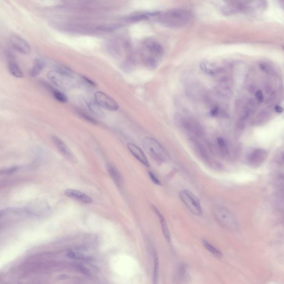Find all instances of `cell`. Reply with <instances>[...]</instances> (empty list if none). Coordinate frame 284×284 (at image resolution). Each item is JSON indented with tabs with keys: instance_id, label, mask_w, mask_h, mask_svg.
<instances>
[{
	"instance_id": "26",
	"label": "cell",
	"mask_w": 284,
	"mask_h": 284,
	"mask_svg": "<svg viewBox=\"0 0 284 284\" xmlns=\"http://www.w3.org/2000/svg\"><path fill=\"white\" fill-rule=\"evenodd\" d=\"M148 16L147 14L146 13H141V14H138L136 15H133L130 17H128V20L130 21H142V20H145L146 19H148Z\"/></svg>"
},
{
	"instance_id": "4",
	"label": "cell",
	"mask_w": 284,
	"mask_h": 284,
	"mask_svg": "<svg viewBox=\"0 0 284 284\" xmlns=\"http://www.w3.org/2000/svg\"><path fill=\"white\" fill-rule=\"evenodd\" d=\"M144 62L149 67L158 66L159 59L163 54L162 46L154 39H148L144 42Z\"/></svg>"
},
{
	"instance_id": "19",
	"label": "cell",
	"mask_w": 284,
	"mask_h": 284,
	"mask_svg": "<svg viewBox=\"0 0 284 284\" xmlns=\"http://www.w3.org/2000/svg\"><path fill=\"white\" fill-rule=\"evenodd\" d=\"M187 269L186 265L184 264H180L176 268L174 276V280L178 284L183 282L185 279L187 274Z\"/></svg>"
},
{
	"instance_id": "21",
	"label": "cell",
	"mask_w": 284,
	"mask_h": 284,
	"mask_svg": "<svg viewBox=\"0 0 284 284\" xmlns=\"http://www.w3.org/2000/svg\"><path fill=\"white\" fill-rule=\"evenodd\" d=\"M159 261L157 255L154 253V269H153V284H158L159 280Z\"/></svg>"
},
{
	"instance_id": "11",
	"label": "cell",
	"mask_w": 284,
	"mask_h": 284,
	"mask_svg": "<svg viewBox=\"0 0 284 284\" xmlns=\"http://www.w3.org/2000/svg\"><path fill=\"white\" fill-rule=\"evenodd\" d=\"M51 139L56 147L59 150V152L66 158L73 163H75L77 161L73 153L71 151L70 148L61 138L56 136H52Z\"/></svg>"
},
{
	"instance_id": "14",
	"label": "cell",
	"mask_w": 284,
	"mask_h": 284,
	"mask_svg": "<svg viewBox=\"0 0 284 284\" xmlns=\"http://www.w3.org/2000/svg\"><path fill=\"white\" fill-rule=\"evenodd\" d=\"M189 144L195 153L199 157H200V158L204 160L209 159L206 149L198 140L195 139V138H191L189 140Z\"/></svg>"
},
{
	"instance_id": "30",
	"label": "cell",
	"mask_w": 284,
	"mask_h": 284,
	"mask_svg": "<svg viewBox=\"0 0 284 284\" xmlns=\"http://www.w3.org/2000/svg\"><path fill=\"white\" fill-rule=\"evenodd\" d=\"M148 174H149V176L151 179V180L153 182V183H154L156 185H159L160 184L159 180V179L156 178V176L154 175V173H153L151 171H149Z\"/></svg>"
},
{
	"instance_id": "13",
	"label": "cell",
	"mask_w": 284,
	"mask_h": 284,
	"mask_svg": "<svg viewBox=\"0 0 284 284\" xmlns=\"http://www.w3.org/2000/svg\"><path fill=\"white\" fill-rule=\"evenodd\" d=\"M129 151L136 159L138 160L140 163L143 164L145 167H149L150 164L148 162V159L143 151L136 144L129 143L127 144Z\"/></svg>"
},
{
	"instance_id": "9",
	"label": "cell",
	"mask_w": 284,
	"mask_h": 284,
	"mask_svg": "<svg viewBox=\"0 0 284 284\" xmlns=\"http://www.w3.org/2000/svg\"><path fill=\"white\" fill-rule=\"evenodd\" d=\"M9 42L12 47L21 54L29 55L31 53V47L30 44L19 36H11L9 38Z\"/></svg>"
},
{
	"instance_id": "7",
	"label": "cell",
	"mask_w": 284,
	"mask_h": 284,
	"mask_svg": "<svg viewBox=\"0 0 284 284\" xmlns=\"http://www.w3.org/2000/svg\"><path fill=\"white\" fill-rule=\"evenodd\" d=\"M94 101L101 108L110 111H116L119 108V105L112 98L102 92L98 91L94 95Z\"/></svg>"
},
{
	"instance_id": "31",
	"label": "cell",
	"mask_w": 284,
	"mask_h": 284,
	"mask_svg": "<svg viewBox=\"0 0 284 284\" xmlns=\"http://www.w3.org/2000/svg\"><path fill=\"white\" fill-rule=\"evenodd\" d=\"M255 97L257 98V101L261 103V102L263 101L264 96H263V94H262L260 90H257L256 93H255Z\"/></svg>"
},
{
	"instance_id": "25",
	"label": "cell",
	"mask_w": 284,
	"mask_h": 284,
	"mask_svg": "<svg viewBox=\"0 0 284 284\" xmlns=\"http://www.w3.org/2000/svg\"><path fill=\"white\" fill-rule=\"evenodd\" d=\"M118 27V25H117V24L103 25V26H98L97 27V30H99V31H102L109 32L114 30Z\"/></svg>"
},
{
	"instance_id": "16",
	"label": "cell",
	"mask_w": 284,
	"mask_h": 284,
	"mask_svg": "<svg viewBox=\"0 0 284 284\" xmlns=\"http://www.w3.org/2000/svg\"><path fill=\"white\" fill-rule=\"evenodd\" d=\"M8 69L10 73L16 78H22L24 73L19 64L12 57H10L8 59Z\"/></svg>"
},
{
	"instance_id": "8",
	"label": "cell",
	"mask_w": 284,
	"mask_h": 284,
	"mask_svg": "<svg viewBox=\"0 0 284 284\" xmlns=\"http://www.w3.org/2000/svg\"><path fill=\"white\" fill-rule=\"evenodd\" d=\"M175 119L176 123L178 126L184 129L188 132L197 136H199L201 134L202 131L200 126L196 124L194 121L179 114L175 116Z\"/></svg>"
},
{
	"instance_id": "10",
	"label": "cell",
	"mask_w": 284,
	"mask_h": 284,
	"mask_svg": "<svg viewBox=\"0 0 284 284\" xmlns=\"http://www.w3.org/2000/svg\"><path fill=\"white\" fill-rule=\"evenodd\" d=\"M267 156V152L264 149H255L249 153L247 162L253 167H259L264 162Z\"/></svg>"
},
{
	"instance_id": "2",
	"label": "cell",
	"mask_w": 284,
	"mask_h": 284,
	"mask_svg": "<svg viewBox=\"0 0 284 284\" xmlns=\"http://www.w3.org/2000/svg\"><path fill=\"white\" fill-rule=\"evenodd\" d=\"M191 19V15L188 11L175 9L161 15L159 21L164 26L169 27L178 28L185 26Z\"/></svg>"
},
{
	"instance_id": "17",
	"label": "cell",
	"mask_w": 284,
	"mask_h": 284,
	"mask_svg": "<svg viewBox=\"0 0 284 284\" xmlns=\"http://www.w3.org/2000/svg\"><path fill=\"white\" fill-rule=\"evenodd\" d=\"M107 170L110 178L117 185V187H121L122 184V179L121 174L117 168L113 164L109 163L107 165Z\"/></svg>"
},
{
	"instance_id": "6",
	"label": "cell",
	"mask_w": 284,
	"mask_h": 284,
	"mask_svg": "<svg viewBox=\"0 0 284 284\" xmlns=\"http://www.w3.org/2000/svg\"><path fill=\"white\" fill-rule=\"evenodd\" d=\"M179 198L192 214L197 216L202 215V210L200 200L191 191L182 190L179 192Z\"/></svg>"
},
{
	"instance_id": "22",
	"label": "cell",
	"mask_w": 284,
	"mask_h": 284,
	"mask_svg": "<svg viewBox=\"0 0 284 284\" xmlns=\"http://www.w3.org/2000/svg\"><path fill=\"white\" fill-rule=\"evenodd\" d=\"M87 105L90 110L96 116L99 117H103L105 116V113L102 111L101 107L96 103V102L90 101L88 102Z\"/></svg>"
},
{
	"instance_id": "3",
	"label": "cell",
	"mask_w": 284,
	"mask_h": 284,
	"mask_svg": "<svg viewBox=\"0 0 284 284\" xmlns=\"http://www.w3.org/2000/svg\"><path fill=\"white\" fill-rule=\"evenodd\" d=\"M142 144L145 152L156 162L162 163L171 160L169 153L155 139L145 136L143 139Z\"/></svg>"
},
{
	"instance_id": "33",
	"label": "cell",
	"mask_w": 284,
	"mask_h": 284,
	"mask_svg": "<svg viewBox=\"0 0 284 284\" xmlns=\"http://www.w3.org/2000/svg\"><path fill=\"white\" fill-rule=\"evenodd\" d=\"M218 108H214L213 109H212V110L211 111V114L212 116H216L218 114Z\"/></svg>"
},
{
	"instance_id": "32",
	"label": "cell",
	"mask_w": 284,
	"mask_h": 284,
	"mask_svg": "<svg viewBox=\"0 0 284 284\" xmlns=\"http://www.w3.org/2000/svg\"><path fill=\"white\" fill-rule=\"evenodd\" d=\"M76 267L78 268V270H79L83 274H86V275H89L90 274L89 271L87 268H85V267H83V266L77 265H76Z\"/></svg>"
},
{
	"instance_id": "1",
	"label": "cell",
	"mask_w": 284,
	"mask_h": 284,
	"mask_svg": "<svg viewBox=\"0 0 284 284\" xmlns=\"http://www.w3.org/2000/svg\"><path fill=\"white\" fill-rule=\"evenodd\" d=\"M47 78L55 86L62 90H70L75 85L73 72L67 67L59 66L47 73Z\"/></svg>"
},
{
	"instance_id": "15",
	"label": "cell",
	"mask_w": 284,
	"mask_h": 284,
	"mask_svg": "<svg viewBox=\"0 0 284 284\" xmlns=\"http://www.w3.org/2000/svg\"><path fill=\"white\" fill-rule=\"evenodd\" d=\"M152 209L154 211V212L156 213V215H157V217L159 219L161 228H162V232L163 234L164 237L166 241H168V242H170L171 240V234H170V232H169V230L168 229L167 222H165L163 216L160 213L159 211L156 208V206L152 205Z\"/></svg>"
},
{
	"instance_id": "28",
	"label": "cell",
	"mask_w": 284,
	"mask_h": 284,
	"mask_svg": "<svg viewBox=\"0 0 284 284\" xmlns=\"http://www.w3.org/2000/svg\"><path fill=\"white\" fill-rule=\"evenodd\" d=\"M217 143H218L219 147L222 149L223 151H226V147L227 145L226 143L225 140H224L221 137H218L217 138Z\"/></svg>"
},
{
	"instance_id": "5",
	"label": "cell",
	"mask_w": 284,
	"mask_h": 284,
	"mask_svg": "<svg viewBox=\"0 0 284 284\" xmlns=\"http://www.w3.org/2000/svg\"><path fill=\"white\" fill-rule=\"evenodd\" d=\"M212 212L214 219L220 225L230 230L237 228L236 219L227 208L222 206H215Z\"/></svg>"
},
{
	"instance_id": "12",
	"label": "cell",
	"mask_w": 284,
	"mask_h": 284,
	"mask_svg": "<svg viewBox=\"0 0 284 284\" xmlns=\"http://www.w3.org/2000/svg\"><path fill=\"white\" fill-rule=\"evenodd\" d=\"M64 193L67 197L73 199L79 202L85 204H90L93 202L92 199L91 198L90 196L81 191L68 189L65 191Z\"/></svg>"
},
{
	"instance_id": "24",
	"label": "cell",
	"mask_w": 284,
	"mask_h": 284,
	"mask_svg": "<svg viewBox=\"0 0 284 284\" xmlns=\"http://www.w3.org/2000/svg\"><path fill=\"white\" fill-rule=\"evenodd\" d=\"M53 92V95L58 101L62 102V103H66L67 101V97L65 94L62 93L61 92L57 90H52Z\"/></svg>"
},
{
	"instance_id": "23",
	"label": "cell",
	"mask_w": 284,
	"mask_h": 284,
	"mask_svg": "<svg viewBox=\"0 0 284 284\" xmlns=\"http://www.w3.org/2000/svg\"><path fill=\"white\" fill-rule=\"evenodd\" d=\"M67 255L69 258L76 260L88 261L90 259V257L86 256L81 253L70 251L67 253Z\"/></svg>"
},
{
	"instance_id": "27",
	"label": "cell",
	"mask_w": 284,
	"mask_h": 284,
	"mask_svg": "<svg viewBox=\"0 0 284 284\" xmlns=\"http://www.w3.org/2000/svg\"><path fill=\"white\" fill-rule=\"evenodd\" d=\"M19 167H12L10 168L5 169L4 170H1L0 171V174L1 175L11 174L17 171V170H19Z\"/></svg>"
},
{
	"instance_id": "29",
	"label": "cell",
	"mask_w": 284,
	"mask_h": 284,
	"mask_svg": "<svg viewBox=\"0 0 284 284\" xmlns=\"http://www.w3.org/2000/svg\"><path fill=\"white\" fill-rule=\"evenodd\" d=\"M79 114L81 117H83V118H85L86 120L87 121H89L90 123H94V124H96L97 123V121H96L94 119L93 117H90V115L87 114L85 113H83L82 112H79Z\"/></svg>"
},
{
	"instance_id": "20",
	"label": "cell",
	"mask_w": 284,
	"mask_h": 284,
	"mask_svg": "<svg viewBox=\"0 0 284 284\" xmlns=\"http://www.w3.org/2000/svg\"><path fill=\"white\" fill-rule=\"evenodd\" d=\"M202 244L205 248V249L208 251H209L212 255H213L214 256L218 258H221L222 257V254L213 245H211L210 242L206 241L205 239L202 240Z\"/></svg>"
},
{
	"instance_id": "18",
	"label": "cell",
	"mask_w": 284,
	"mask_h": 284,
	"mask_svg": "<svg viewBox=\"0 0 284 284\" xmlns=\"http://www.w3.org/2000/svg\"><path fill=\"white\" fill-rule=\"evenodd\" d=\"M45 66V63L42 59H36L31 69L29 70V75L32 77H36L38 76Z\"/></svg>"
}]
</instances>
